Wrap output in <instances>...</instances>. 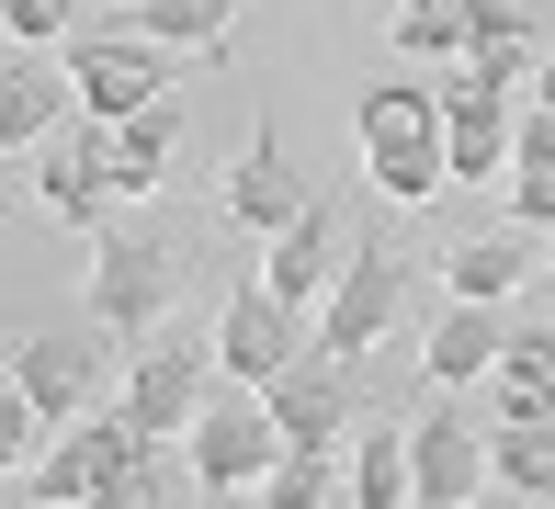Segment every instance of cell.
Segmentation results:
<instances>
[{
  "instance_id": "1",
  "label": "cell",
  "mask_w": 555,
  "mask_h": 509,
  "mask_svg": "<svg viewBox=\"0 0 555 509\" xmlns=\"http://www.w3.org/2000/svg\"><path fill=\"white\" fill-rule=\"evenodd\" d=\"M80 284H91V328H103V340H159L170 295H182V261H170L159 226H103Z\"/></svg>"
},
{
  "instance_id": "23",
  "label": "cell",
  "mask_w": 555,
  "mask_h": 509,
  "mask_svg": "<svg viewBox=\"0 0 555 509\" xmlns=\"http://www.w3.org/2000/svg\"><path fill=\"white\" fill-rule=\"evenodd\" d=\"M80 509H205V487H193V453H182V442H159V453H137L125 475H103Z\"/></svg>"
},
{
  "instance_id": "31",
  "label": "cell",
  "mask_w": 555,
  "mask_h": 509,
  "mask_svg": "<svg viewBox=\"0 0 555 509\" xmlns=\"http://www.w3.org/2000/svg\"><path fill=\"white\" fill-rule=\"evenodd\" d=\"M511 170H555V102H521L511 114Z\"/></svg>"
},
{
  "instance_id": "30",
  "label": "cell",
  "mask_w": 555,
  "mask_h": 509,
  "mask_svg": "<svg viewBox=\"0 0 555 509\" xmlns=\"http://www.w3.org/2000/svg\"><path fill=\"white\" fill-rule=\"evenodd\" d=\"M80 0H12V45H68V35H80Z\"/></svg>"
},
{
  "instance_id": "32",
  "label": "cell",
  "mask_w": 555,
  "mask_h": 509,
  "mask_svg": "<svg viewBox=\"0 0 555 509\" xmlns=\"http://www.w3.org/2000/svg\"><path fill=\"white\" fill-rule=\"evenodd\" d=\"M205 509H272L261 487H205Z\"/></svg>"
},
{
  "instance_id": "14",
  "label": "cell",
  "mask_w": 555,
  "mask_h": 509,
  "mask_svg": "<svg viewBox=\"0 0 555 509\" xmlns=\"http://www.w3.org/2000/svg\"><path fill=\"white\" fill-rule=\"evenodd\" d=\"M340 261H351V238H340V216H330V204H307V216H295L284 238H261V284L284 295L295 317H318V305H330Z\"/></svg>"
},
{
  "instance_id": "24",
  "label": "cell",
  "mask_w": 555,
  "mask_h": 509,
  "mask_svg": "<svg viewBox=\"0 0 555 509\" xmlns=\"http://www.w3.org/2000/svg\"><path fill=\"white\" fill-rule=\"evenodd\" d=\"M363 182H374V204L420 216V204L453 182V159H442V136H386V147H363Z\"/></svg>"
},
{
  "instance_id": "15",
  "label": "cell",
  "mask_w": 555,
  "mask_h": 509,
  "mask_svg": "<svg viewBox=\"0 0 555 509\" xmlns=\"http://www.w3.org/2000/svg\"><path fill=\"white\" fill-rule=\"evenodd\" d=\"M499 340H511V305H465V295H453L442 328L420 340V374H431L442 396H465V386H488V374H499Z\"/></svg>"
},
{
  "instance_id": "16",
  "label": "cell",
  "mask_w": 555,
  "mask_h": 509,
  "mask_svg": "<svg viewBox=\"0 0 555 509\" xmlns=\"http://www.w3.org/2000/svg\"><path fill=\"white\" fill-rule=\"evenodd\" d=\"M340 498L351 509H420V487H409V419H363V430H351Z\"/></svg>"
},
{
  "instance_id": "17",
  "label": "cell",
  "mask_w": 555,
  "mask_h": 509,
  "mask_svg": "<svg viewBox=\"0 0 555 509\" xmlns=\"http://www.w3.org/2000/svg\"><path fill=\"white\" fill-rule=\"evenodd\" d=\"M533 272H544V261H533V226H511V238H453V249H442V284L465 295V305H511Z\"/></svg>"
},
{
  "instance_id": "34",
  "label": "cell",
  "mask_w": 555,
  "mask_h": 509,
  "mask_svg": "<svg viewBox=\"0 0 555 509\" xmlns=\"http://www.w3.org/2000/svg\"><path fill=\"white\" fill-rule=\"evenodd\" d=\"M0 45H12V0H0Z\"/></svg>"
},
{
  "instance_id": "33",
  "label": "cell",
  "mask_w": 555,
  "mask_h": 509,
  "mask_svg": "<svg viewBox=\"0 0 555 509\" xmlns=\"http://www.w3.org/2000/svg\"><path fill=\"white\" fill-rule=\"evenodd\" d=\"M533 102H555V45H544V80H533Z\"/></svg>"
},
{
  "instance_id": "18",
  "label": "cell",
  "mask_w": 555,
  "mask_h": 509,
  "mask_svg": "<svg viewBox=\"0 0 555 509\" xmlns=\"http://www.w3.org/2000/svg\"><path fill=\"white\" fill-rule=\"evenodd\" d=\"M488 386H499V419H555V317H511Z\"/></svg>"
},
{
  "instance_id": "5",
  "label": "cell",
  "mask_w": 555,
  "mask_h": 509,
  "mask_svg": "<svg viewBox=\"0 0 555 509\" xmlns=\"http://www.w3.org/2000/svg\"><path fill=\"white\" fill-rule=\"evenodd\" d=\"M193 487H261L272 465H284V430H272V396L261 386H216L193 407Z\"/></svg>"
},
{
  "instance_id": "21",
  "label": "cell",
  "mask_w": 555,
  "mask_h": 509,
  "mask_svg": "<svg viewBox=\"0 0 555 509\" xmlns=\"http://www.w3.org/2000/svg\"><path fill=\"white\" fill-rule=\"evenodd\" d=\"M125 23L170 57H227L238 45V0H125Z\"/></svg>"
},
{
  "instance_id": "7",
  "label": "cell",
  "mask_w": 555,
  "mask_h": 509,
  "mask_svg": "<svg viewBox=\"0 0 555 509\" xmlns=\"http://www.w3.org/2000/svg\"><path fill=\"white\" fill-rule=\"evenodd\" d=\"M35 204H46V216H57V226H80V238H103V204H125L114 193V125H57V136H46L35 147Z\"/></svg>"
},
{
  "instance_id": "13",
  "label": "cell",
  "mask_w": 555,
  "mask_h": 509,
  "mask_svg": "<svg viewBox=\"0 0 555 509\" xmlns=\"http://www.w3.org/2000/svg\"><path fill=\"white\" fill-rule=\"evenodd\" d=\"M216 204H227V216L249 226V238H284V226L307 216L318 193H307V170L284 159V136H272V125H261V136H249L238 159H227V182H216Z\"/></svg>"
},
{
  "instance_id": "6",
  "label": "cell",
  "mask_w": 555,
  "mask_h": 509,
  "mask_svg": "<svg viewBox=\"0 0 555 509\" xmlns=\"http://www.w3.org/2000/svg\"><path fill=\"white\" fill-rule=\"evenodd\" d=\"M397 305H409V261L374 238V249H351V261H340V284H330V305L307 317V340L330 351V363H363V351L397 328Z\"/></svg>"
},
{
  "instance_id": "4",
  "label": "cell",
  "mask_w": 555,
  "mask_h": 509,
  "mask_svg": "<svg viewBox=\"0 0 555 509\" xmlns=\"http://www.w3.org/2000/svg\"><path fill=\"white\" fill-rule=\"evenodd\" d=\"M272 430H284V453H330V465H340V453H351V430H363V386H351V363H330V351H295V363L284 374H272Z\"/></svg>"
},
{
  "instance_id": "28",
  "label": "cell",
  "mask_w": 555,
  "mask_h": 509,
  "mask_svg": "<svg viewBox=\"0 0 555 509\" xmlns=\"http://www.w3.org/2000/svg\"><path fill=\"white\" fill-rule=\"evenodd\" d=\"M465 45H555L533 0H465Z\"/></svg>"
},
{
  "instance_id": "22",
  "label": "cell",
  "mask_w": 555,
  "mask_h": 509,
  "mask_svg": "<svg viewBox=\"0 0 555 509\" xmlns=\"http://www.w3.org/2000/svg\"><path fill=\"white\" fill-rule=\"evenodd\" d=\"M488 487L555 509V419H488Z\"/></svg>"
},
{
  "instance_id": "11",
  "label": "cell",
  "mask_w": 555,
  "mask_h": 509,
  "mask_svg": "<svg viewBox=\"0 0 555 509\" xmlns=\"http://www.w3.org/2000/svg\"><path fill=\"white\" fill-rule=\"evenodd\" d=\"M205 363L216 351H193V340H137V363H125V419L147 430V442H193V407H205Z\"/></svg>"
},
{
  "instance_id": "37",
  "label": "cell",
  "mask_w": 555,
  "mask_h": 509,
  "mask_svg": "<svg viewBox=\"0 0 555 509\" xmlns=\"http://www.w3.org/2000/svg\"><path fill=\"white\" fill-rule=\"evenodd\" d=\"M544 272H555V238H544Z\"/></svg>"
},
{
  "instance_id": "3",
  "label": "cell",
  "mask_w": 555,
  "mask_h": 509,
  "mask_svg": "<svg viewBox=\"0 0 555 509\" xmlns=\"http://www.w3.org/2000/svg\"><path fill=\"white\" fill-rule=\"evenodd\" d=\"M137 453H159V442H147L125 407H80V419H68V430H46V453L23 465V498H35V509H80L103 475L137 465Z\"/></svg>"
},
{
  "instance_id": "35",
  "label": "cell",
  "mask_w": 555,
  "mask_h": 509,
  "mask_svg": "<svg viewBox=\"0 0 555 509\" xmlns=\"http://www.w3.org/2000/svg\"><path fill=\"white\" fill-rule=\"evenodd\" d=\"M0 386H12V351H0Z\"/></svg>"
},
{
  "instance_id": "2",
  "label": "cell",
  "mask_w": 555,
  "mask_h": 509,
  "mask_svg": "<svg viewBox=\"0 0 555 509\" xmlns=\"http://www.w3.org/2000/svg\"><path fill=\"white\" fill-rule=\"evenodd\" d=\"M57 57H68V91H80V114H91V125H125V114H147V102H170V68H182L170 45H147L125 12L80 23Z\"/></svg>"
},
{
  "instance_id": "10",
  "label": "cell",
  "mask_w": 555,
  "mask_h": 509,
  "mask_svg": "<svg viewBox=\"0 0 555 509\" xmlns=\"http://www.w3.org/2000/svg\"><path fill=\"white\" fill-rule=\"evenodd\" d=\"M205 351H216V374H227V386H272V374L307 351V317H295L272 284H238V295L216 305V340H205Z\"/></svg>"
},
{
  "instance_id": "12",
  "label": "cell",
  "mask_w": 555,
  "mask_h": 509,
  "mask_svg": "<svg viewBox=\"0 0 555 509\" xmlns=\"http://www.w3.org/2000/svg\"><path fill=\"white\" fill-rule=\"evenodd\" d=\"M68 114H80L68 57H46V45H0V159H35Z\"/></svg>"
},
{
  "instance_id": "8",
  "label": "cell",
  "mask_w": 555,
  "mask_h": 509,
  "mask_svg": "<svg viewBox=\"0 0 555 509\" xmlns=\"http://www.w3.org/2000/svg\"><path fill=\"white\" fill-rule=\"evenodd\" d=\"M409 487H420V509H476V487H488V430L465 419V396H431L409 419Z\"/></svg>"
},
{
  "instance_id": "26",
  "label": "cell",
  "mask_w": 555,
  "mask_h": 509,
  "mask_svg": "<svg viewBox=\"0 0 555 509\" xmlns=\"http://www.w3.org/2000/svg\"><path fill=\"white\" fill-rule=\"evenodd\" d=\"M397 57H465V0H397Z\"/></svg>"
},
{
  "instance_id": "27",
  "label": "cell",
  "mask_w": 555,
  "mask_h": 509,
  "mask_svg": "<svg viewBox=\"0 0 555 509\" xmlns=\"http://www.w3.org/2000/svg\"><path fill=\"white\" fill-rule=\"evenodd\" d=\"M261 498L272 509H330L340 498V465H330V453H284V465L261 475Z\"/></svg>"
},
{
  "instance_id": "29",
  "label": "cell",
  "mask_w": 555,
  "mask_h": 509,
  "mask_svg": "<svg viewBox=\"0 0 555 509\" xmlns=\"http://www.w3.org/2000/svg\"><path fill=\"white\" fill-rule=\"evenodd\" d=\"M46 453V419L23 407V386H0V487H12V465H35Z\"/></svg>"
},
{
  "instance_id": "9",
  "label": "cell",
  "mask_w": 555,
  "mask_h": 509,
  "mask_svg": "<svg viewBox=\"0 0 555 509\" xmlns=\"http://www.w3.org/2000/svg\"><path fill=\"white\" fill-rule=\"evenodd\" d=\"M12 386L46 430H68L80 407H103V340L91 328H35V340H12Z\"/></svg>"
},
{
  "instance_id": "25",
  "label": "cell",
  "mask_w": 555,
  "mask_h": 509,
  "mask_svg": "<svg viewBox=\"0 0 555 509\" xmlns=\"http://www.w3.org/2000/svg\"><path fill=\"white\" fill-rule=\"evenodd\" d=\"M351 136H363V147H386V136H442V91H420V80H374L363 102H351Z\"/></svg>"
},
{
  "instance_id": "20",
  "label": "cell",
  "mask_w": 555,
  "mask_h": 509,
  "mask_svg": "<svg viewBox=\"0 0 555 509\" xmlns=\"http://www.w3.org/2000/svg\"><path fill=\"white\" fill-rule=\"evenodd\" d=\"M170 170H182V114H170V102L125 114V125H114V193L147 204V193H170Z\"/></svg>"
},
{
  "instance_id": "19",
  "label": "cell",
  "mask_w": 555,
  "mask_h": 509,
  "mask_svg": "<svg viewBox=\"0 0 555 509\" xmlns=\"http://www.w3.org/2000/svg\"><path fill=\"white\" fill-rule=\"evenodd\" d=\"M442 159H453V182H511V102L442 91Z\"/></svg>"
},
{
  "instance_id": "36",
  "label": "cell",
  "mask_w": 555,
  "mask_h": 509,
  "mask_svg": "<svg viewBox=\"0 0 555 509\" xmlns=\"http://www.w3.org/2000/svg\"><path fill=\"white\" fill-rule=\"evenodd\" d=\"M499 509H533V498H499Z\"/></svg>"
}]
</instances>
